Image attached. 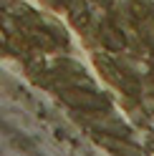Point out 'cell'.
Listing matches in <instances>:
<instances>
[{"instance_id":"6da1fadb","label":"cell","mask_w":154,"mask_h":156,"mask_svg":"<svg viewBox=\"0 0 154 156\" xmlns=\"http://www.w3.org/2000/svg\"><path fill=\"white\" fill-rule=\"evenodd\" d=\"M56 18L131 129L154 136V0H35Z\"/></svg>"}]
</instances>
